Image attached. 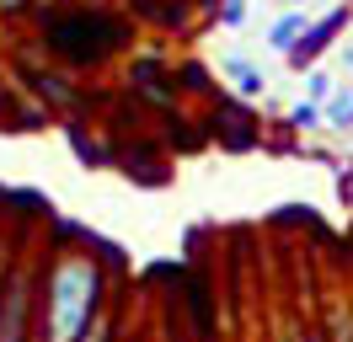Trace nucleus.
Returning <instances> with one entry per match:
<instances>
[{
  "instance_id": "1",
  "label": "nucleus",
  "mask_w": 353,
  "mask_h": 342,
  "mask_svg": "<svg viewBox=\"0 0 353 342\" xmlns=\"http://www.w3.org/2000/svg\"><path fill=\"white\" fill-rule=\"evenodd\" d=\"M102 316V278L97 262L70 256L48 273V342H75Z\"/></svg>"
},
{
  "instance_id": "2",
  "label": "nucleus",
  "mask_w": 353,
  "mask_h": 342,
  "mask_svg": "<svg viewBox=\"0 0 353 342\" xmlns=\"http://www.w3.org/2000/svg\"><path fill=\"white\" fill-rule=\"evenodd\" d=\"M118 43H123V27L112 17H102V11H70V17H59L48 27V48L65 54V59H75V64L102 59Z\"/></svg>"
},
{
  "instance_id": "3",
  "label": "nucleus",
  "mask_w": 353,
  "mask_h": 342,
  "mask_svg": "<svg viewBox=\"0 0 353 342\" xmlns=\"http://www.w3.org/2000/svg\"><path fill=\"white\" fill-rule=\"evenodd\" d=\"M343 27H348V6H337V11H327L321 21H310L305 32H300V43L289 48L284 59L294 64V70H305V64H316V59H321V54L332 48V38H337Z\"/></svg>"
},
{
  "instance_id": "4",
  "label": "nucleus",
  "mask_w": 353,
  "mask_h": 342,
  "mask_svg": "<svg viewBox=\"0 0 353 342\" xmlns=\"http://www.w3.org/2000/svg\"><path fill=\"white\" fill-rule=\"evenodd\" d=\"M310 21H305V11H284V17L268 27V48H279V54H289L294 43H300V32H305Z\"/></svg>"
},
{
  "instance_id": "5",
  "label": "nucleus",
  "mask_w": 353,
  "mask_h": 342,
  "mask_svg": "<svg viewBox=\"0 0 353 342\" xmlns=\"http://www.w3.org/2000/svg\"><path fill=\"white\" fill-rule=\"evenodd\" d=\"M139 17H150V21H161V27H182L188 21V0H129Z\"/></svg>"
},
{
  "instance_id": "6",
  "label": "nucleus",
  "mask_w": 353,
  "mask_h": 342,
  "mask_svg": "<svg viewBox=\"0 0 353 342\" xmlns=\"http://www.w3.org/2000/svg\"><path fill=\"white\" fill-rule=\"evenodd\" d=\"M225 75H230V81H236V91H241V97H257V91H263V75H257V70H252V64L246 59H225Z\"/></svg>"
},
{
  "instance_id": "7",
  "label": "nucleus",
  "mask_w": 353,
  "mask_h": 342,
  "mask_svg": "<svg viewBox=\"0 0 353 342\" xmlns=\"http://www.w3.org/2000/svg\"><path fill=\"white\" fill-rule=\"evenodd\" d=\"M65 134H70V145H75V155H81V161H91V166H97V161H108V150L97 145V139H86L81 128H65Z\"/></svg>"
},
{
  "instance_id": "8",
  "label": "nucleus",
  "mask_w": 353,
  "mask_h": 342,
  "mask_svg": "<svg viewBox=\"0 0 353 342\" xmlns=\"http://www.w3.org/2000/svg\"><path fill=\"white\" fill-rule=\"evenodd\" d=\"M327 123H337V128H348V123H353V97H348V91L327 102Z\"/></svg>"
},
{
  "instance_id": "9",
  "label": "nucleus",
  "mask_w": 353,
  "mask_h": 342,
  "mask_svg": "<svg viewBox=\"0 0 353 342\" xmlns=\"http://www.w3.org/2000/svg\"><path fill=\"white\" fill-rule=\"evenodd\" d=\"M305 97H310V102H327V97H332V75H327V70H310V75H305Z\"/></svg>"
},
{
  "instance_id": "10",
  "label": "nucleus",
  "mask_w": 353,
  "mask_h": 342,
  "mask_svg": "<svg viewBox=\"0 0 353 342\" xmlns=\"http://www.w3.org/2000/svg\"><path fill=\"white\" fill-rule=\"evenodd\" d=\"M316 123H321V107L316 102H300L294 112H289V128H316Z\"/></svg>"
},
{
  "instance_id": "11",
  "label": "nucleus",
  "mask_w": 353,
  "mask_h": 342,
  "mask_svg": "<svg viewBox=\"0 0 353 342\" xmlns=\"http://www.w3.org/2000/svg\"><path fill=\"white\" fill-rule=\"evenodd\" d=\"M220 21L225 27H241L246 21V0H220Z\"/></svg>"
},
{
  "instance_id": "12",
  "label": "nucleus",
  "mask_w": 353,
  "mask_h": 342,
  "mask_svg": "<svg viewBox=\"0 0 353 342\" xmlns=\"http://www.w3.org/2000/svg\"><path fill=\"white\" fill-rule=\"evenodd\" d=\"M108 337H112L108 316H97V321H91V326H86V332H81V337H75V342H108Z\"/></svg>"
},
{
  "instance_id": "13",
  "label": "nucleus",
  "mask_w": 353,
  "mask_h": 342,
  "mask_svg": "<svg viewBox=\"0 0 353 342\" xmlns=\"http://www.w3.org/2000/svg\"><path fill=\"white\" fill-rule=\"evenodd\" d=\"M182 81L193 86V91H209V86H203V81H209V75H203L199 64H182Z\"/></svg>"
},
{
  "instance_id": "14",
  "label": "nucleus",
  "mask_w": 353,
  "mask_h": 342,
  "mask_svg": "<svg viewBox=\"0 0 353 342\" xmlns=\"http://www.w3.org/2000/svg\"><path fill=\"white\" fill-rule=\"evenodd\" d=\"M193 6H203V11H220V0H193Z\"/></svg>"
},
{
  "instance_id": "15",
  "label": "nucleus",
  "mask_w": 353,
  "mask_h": 342,
  "mask_svg": "<svg viewBox=\"0 0 353 342\" xmlns=\"http://www.w3.org/2000/svg\"><path fill=\"white\" fill-rule=\"evenodd\" d=\"M343 70H353V48H343Z\"/></svg>"
},
{
  "instance_id": "16",
  "label": "nucleus",
  "mask_w": 353,
  "mask_h": 342,
  "mask_svg": "<svg viewBox=\"0 0 353 342\" xmlns=\"http://www.w3.org/2000/svg\"><path fill=\"white\" fill-rule=\"evenodd\" d=\"M284 6H289V11H294V6H305V0H284Z\"/></svg>"
},
{
  "instance_id": "17",
  "label": "nucleus",
  "mask_w": 353,
  "mask_h": 342,
  "mask_svg": "<svg viewBox=\"0 0 353 342\" xmlns=\"http://www.w3.org/2000/svg\"><path fill=\"white\" fill-rule=\"evenodd\" d=\"M0 294H6V273H0Z\"/></svg>"
},
{
  "instance_id": "18",
  "label": "nucleus",
  "mask_w": 353,
  "mask_h": 342,
  "mask_svg": "<svg viewBox=\"0 0 353 342\" xmlns=\"http://www.w3.org/2000/svg\"><path fill=\"white\" fill-rule=\"evenodd\" d=\"M43 342H48V337H43Z\"/></svg>"
}]
</instances>
